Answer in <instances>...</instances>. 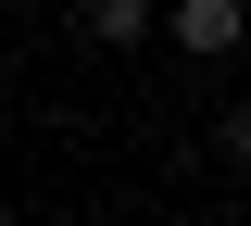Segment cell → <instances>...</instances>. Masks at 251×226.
Here are the masks:
<instances>
[{
  "instance_id": "1",
  "label": "cell",
  "mask_w": 251,
  "mask_h": 226,
  "mask_svg": "<svg viewBox=\"0 0 251 226\" xmlns=\"http://www.w3.org/2000/svg\"><path fill=\"white\" fill-rule=\"evenodd\" d=\"M176 50L226 63V50H239V0H176Z\"/></svg>"
},
{
  "instance_id": "2",
  "label": "cell",
  "mask_w": 251,
  "mask_h": 226,
  "mask_svg": "<svg viewBox=\"0 0 251 226\" xmlns=\"http://www.w3.org/2000/svg\"><path fill=\"white\" fill-rule=\"evenodd\" d=\"M88 38L100 50H138V38H151V0H88Z\"/></svg>"
}]
</instances>
